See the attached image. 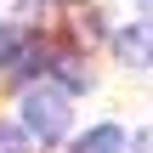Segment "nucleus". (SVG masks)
<instances>
[{
  "label": "nucleus",
  "mask_w": 153,
  "mask_h": 153,
  "mask_svg": "<svg viewBox=\"0 0 153 153\" xmlns=\"http://www.w3.org/2000/svg\"><path fill=\"white\" fill-rule=\"evenodd\" d=\"M0 153H28V148H23V131H11V125H0Z\"/></svg>",
  "instance_id": "obj_6"
},
{
  "label": "nucleus",
  "mask_w": 153,
  "mask_h": 153,
  "mask_svg": "<svg viewBox=\"0 0 153 153\" xmlns=\"http://www.w3.org/2000/svg\"><path fill=\"white\" fill-rule=\"evenodd\" d=\"M114 51L131 62V68H153V28H142V23H131L119 40H114Z\"/></svg>",
  "instance_id": "obj_2"
},
{
  "label": "nucleus",
  "mask_w": 153,
  "mask_h": 153,
  "mask_svg": "<svg viewBox=\"0 0 153 153\" xmlns=\"http://www.w3.org/2000/svg\"><path fill=\"white\" fill-rule=\"evenodd\" d=\"M136 153H153V131H142V136H136Z\"/></svg>",
  "instance_id": "obj_8"
},
{
  "label": "nucleus",
  "mask_w": 153,
  "mask_h": 153,
  "mask_svg": "<svg viewBox=\"0 0 153 153\" xmlns=\"http://www.w3.org/2000/svg\"><path fill=\"white\" fill-rule=\"evenodd\" d=\"M57 68H62V85H68V91H85V85H91V74H85L74 57H68V62H57Z\"/></svg>",
  "instance_id": "obj_5"
},
{
  "label": "nucleus",
  "mask_w": 153,
  "mask_h": 153,
  "mask_svg": "<svg viewBox=\"0 0 153 153\" xmlns=\"http://www.w3.org/2000/svg\"><path fill=\"white\" fill-rule=\"evenodd\" d=\"M11 62H17V74H23V79H34V74H45V68H51V51L34 40V45H17V51H11Z\"/></svg>",
  "instance_id": "obj_4"
},
{
  "label": "nucleus",
  "mask_w": 153,
  "mask_h": 153,
  "mask_svg": "<svg viewBox=\"0 0 153 153\" xmlns=\"http://www.w3.org/2000/svg\"><path fill=\"white\" fill-rule=\"evenodd\" d=\"M119 148H125V131H119V125H97V131L79 136L74 153H119Z\"/></svg>",
  "instance_id": "obj_3"
},
{
  "label": "nucleus",
  "mask_w": 153,
  "mask_h": 153,
  "mask_svg": "<svg viewBox=\"0 0 153 153\" xmlns=\"http://www.w3.org/2000/svg\"><path fill=\"white\" fill-rule=\"evenodd\" d=\"M11 51H17V28H11V23H0V62H6Z\"/></svg>",
  "instance_id": "obj_7"
},
{
  "label": "nucleus",
  "mask_w": 153,
  "mask_h": 153,
  "mask_svg": "<svg viewBox=\"0 0 153 153\" xmlns=\"http://www.w3.org/2000/svg\"><path fill=\"white\" fill-rule=\"evenodd\" d=\"M23 125H28V136L57 142V136L68 131V97H62L57 85H28V91H23Z\"/></svg>",
  "instance_id": "obj_1"
}]
</instances>
